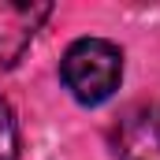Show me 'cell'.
<instances>
[{"instance_id":"obj_1","label":"cell","mask_w":160,"mask_h":160,"mask_svg":"<svg viewBox=\"0 0 160 160\" xmlns=\"http://www.w3.org/2000/svg\"><path fill=\"white\" fill-rule=\"evenodd\" d=\"M60 78L78 104L108 101L123 78V52L104 38H78L60 60Z\"/></svg>"},{"instance_id":"obj_2","label":"cell","mask_w":160,"mask_h":160,"mask_svg":"<svg viewBox=\"0 0 160 160\" xmlns=\"http://www.w3.org/2000/svg\"><path fill=\"white\" fill-rule=\"evenodd\" d=\"M119 160H160V101L127 108L112 130Z\"/></svg>"},{"instance_id":"obj_3","label":"cell","mask_w":160,"mask_h":160,"mask_svg":"<svg viewBox=\"0 0 160 160\" xmlns=\"http://www.w3.org/2000/svg\"><path fill=\"white\" fill-rule=\"evenodd\" d=\"M52 15V4L34 0H0V67H15L30 48L41 22Z\"/></svg>"},{"instance_id":"obj_4","label":"cell","mask_w":160,"mask_h":160,"mask_svg":"<svg viewBox=\"0 0 160 160\" xmlns=\"http://www.w3.org/2000/svg\"><path fill=\"white\" fill-rule=\"evenodd\" d=\"M0 160H19V123L4 97H0Z\"/></svg>"}]
</instances>
